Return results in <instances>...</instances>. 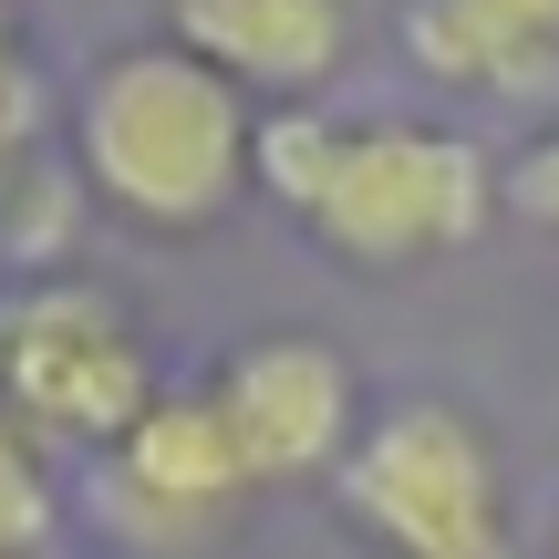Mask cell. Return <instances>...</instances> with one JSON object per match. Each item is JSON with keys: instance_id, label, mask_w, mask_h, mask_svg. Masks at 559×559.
Wrapping results in <instances>:
<instances>
[{"instance_id": "obj_4", "label": "cell", "mask_w": 559, "mask_h": 559, "mask_svg": "<svg viewBox=\"0 0 559 559\" xmlns=\"http://www.w3.org/2000/svg\"><path fill=\"white\" fill-rule=\"evenodd\" d=\"M156 404V362H145L135 321L83 280H32L0 300V415L32 425L41 445H115L124 425Z\"/></svg>"}, {"instance_id": "obj_12", "label": "cell", "mask_w": 559, "mask_h": 559, "mask_svg": "<svg viewBox=\"0 0 559 559\" xmlns=\"http://www.w3.org/2000/svg\"><path fill=\"white\" fill-rule=\"evenodd\" d=\"M41 559H62V549H41Z\"/></svg>"}, {"instance_id": "obj_11", "label": "cell", "mask_w": 559, "mask_h": 559, "mask_svg": "<svg viewBox=\"0 0 559 559\" xmlns=\"http://www.w3.org/2000/svg\"><path fill=\"white\" fill-rule=\"evenodd\" d=\"M32 115V83H21V41H11V0H0V135H21Z\"/></svg>"}, {"instance_id": "obj_2", "label": "cell", "mask_w": 559, "mask_h": 559, "mask_svg": "<svg viewBox=\"0 0 559 559\" xmlns=\"http://www.w3.org/2000/svg\"><path fill=\"white\" fill-rule=\"evenodd\" d=\"M332 487L353 508V528L394 559H519L498 445L445 394H404L383 415H362V436L332 466Z\"/></svg>"}, {"instance_id": "obj_7", "label": "cell", "mask_w": 559, "mask_h": 559, "mask_svg": "<svg viewBox=\"0 0 559 559\" xmlns=\"http://www.w3.org/2000/svg\"><path fill=\"white\" fill-rule=\"evenodd\" d=\"M104 456H115L124 508L156 519V528H198V519H218V508L249 498V466H239V445H228L207 383H198V394H156Z\"/></svg>"}, {"instance_id": "obj_5", "label": "cell", "mask_w": 559, "mask_h": 559, "mask_svg": "<svg viewBox=\"0 0 559 559\" xmlns=\"http://www.w3.org/2000/svg\"><path fill=\"white\" fill-rule=\"evenodd\" d=\"M207 404H218L228 445H239L249 487H290V477H332L362 436V394L353 362L321 332H260L207 373Z\"/></svg>"}, {"instance_id": "obj_3", "label": "cell", "mask_w": 559, "mask_h": 559, "mask_svg": "<svg viewBox=\"0 0 559 559\" xmlns=\"http://www.w3.org/2000/svg\"><path fill=\"white\" fill-rule=\"evenodd\" d=\"M487 207H498V166L466 135L383 115V124H342L332 135V166H321L300 218L353 270H415V260L466 249L487 228Z\"/></svg>"}, {"instance_id": "obj_10", "label": "cell", "mask_w": 559, "mask_h": 559, "mask_svg": "<svg viewBox=\"0 0 559 559\" xmlns=\"http://www.w3.org/2000/svg\"><path fill=\"white\" fill-rule=\"evenodd\" d=\"M498 207H508V218H528V228H559V124L498 177Z\"/></svg>"}, {"instance_id": "obj_9", "label": "cell", "mask_w": 559, "mask_h": 559, "mask_svg": "<svg viewBox=\"0 0 559 559\" xmlns=\"http://www.w3.org/2000/svg\"><path fill=\"white\" fill-rule=\"evenodd\" d=\"M62 528V498H52V466H41V436L0 415V559H41Z\"/></svg>"}, {"instance_id": "obj_8", "label": "cell", "mask_w": 559, "mask_h": 559, "mask_svg": "<svg viewBox=\"0 0 559 559\" xmlns=\"http://www.w3.org/2000/svg\"><path fill=\"white\" fill-rule=\"evenodd\" d=\"M394 41L456 94H528L559 73V0H404Z\"/></svg>"}, {"instance_id": "obj_1", "label": "cell", "mask_w": 559, "mask_h": 559, "mask_svg": "<svg viewBox=\"0 0 559 559\" xmlns=\"http://www.w3.org/2000/svg\"><path fill=\"white\" fill-rule=\"evenodd\" d=\"M249 135H260L249 94L218 83L198 52H177V41H124V52H104L94 73H83V94H73V166H83V187H94L115 218L166 228V239H187V228H207V218L239 207Z\"/></svg>"}, {"instance_id": "obj_6", "label": "cell", "mask_w": 559, "mask_h": 559, "mask_svg": "<svg viewBox=\"0 0 559 559\" xmlns=\"http://www.w3.org/2000/svg\"><path fill=\"white\" fill-rule=\"evenodd\" d=\"M166 41L239 94L311 104L353 52V0H166Z\"/></svg>"}]
</instances>
